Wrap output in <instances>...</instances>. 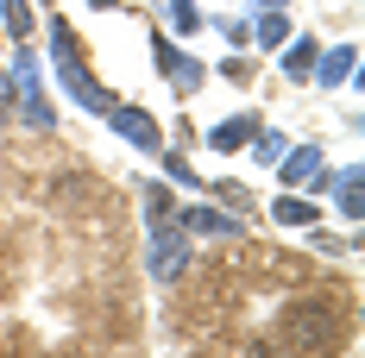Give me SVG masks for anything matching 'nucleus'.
<instances>
[{"label": "nucleus", "mask_w": 365, "mask_h": 358, "mask_svg": "<svg viewBox=\"0 0 365 358\" xmlns=\"http://www.w3.org/2000/svg\"><path fill=\"white\" fill-rule=\"evenodd\" d=\"M277 339H284L290 352H328L334 339H340L334 302L328 295H296L290 308H284V321H277Z\"/></svg>", "instance_id": "1"}, {"label": "nucleus", "mask_w": 365, "mask_h": 358, "mask_svg": "<svg viewBox=\"0 0 365 358\" xmlns=\"http://www.w3.org/2000/svg\"><path fill=\"white\" fill-rule=\"evenodd\" d=\"M151 270L158 277H182L189 270V246H182V233H170L164 220H158V258H151Z\"/></svg>", "instance_id": "2"}, {"label": "nucleus", "mask_w": 365, "mask_h": 358, "mask_svg": "<svg viewBox=\"0 0 365 358\" xmlns=\"http://www.w3.org/2000/svg\"><path fill=\"white\" fill-rule=\"evenodd\" d=\"M113 126H120L126 139L139 144V151H158V126H151V120H145L139 107H120V113H113Z\"/></svg>", "instance_id": "3"}, {"label": "nucleus", "mask_w": 365, "mask_h": 358, "mask_svg": "<svg viewBox=\"0 0 365 358\" xmlns=\"http://www.w3.org/2000/svg\"><path fill=\"white\" fill-rule=\"evenodd\" d=\"M189 226H195V233H240L227 214H208V208H189Z\"/></svg>", "instance_id": "4"}, {"label": "nucleus", "mask_w": 365, "mask_h": 358, "mask_svg": "<svg viewBox=\"0 0 365 358\" xmlns=\"http://www.w3.org/2000/svg\"><path fill=\"white\" fill-rule=\"evenodd\" d=\"M271 214H277V220H290V226H302V220H315V208H309V201H296V195H284Z\"/></svg>", "instance_id": "5"}, {"label": "nucleus", "mask_w": 365, "mask_h": 358, "mask_svg": "<svg viewBox=\"0 0 365 358\" xmlns=\"http://www.w3.org/2000/svg\"><path fill=\"white\" fill-rule=\"evenodd\" d=\"M6 26L26 38V32H32V6H26V0H6Z\"/></svg>", "instance_id": "6"}, {"label": "nucleus", "mask_w": 365, "mask_h": 358, "mask_svg": "<svg viewBox=\"0 0 365 358\" xmlns=\"http://www.w3.org/2000/svg\"><path fill=\"white\" fill-rule=\"evenodd\" d=\"M340 208H346V214H359V208H365V201H359V170L340 182Z\"/></svg>", "instance_id": "7"}, {"label": "nucleus", "mask_w": 365, "mask_h": 358, "mask_svg": "<svg viewBox=\"0 0 365 358\" xmlns=\"http://www.w3.org/2000/svg\"><path fill=\"white\" fill-rule=\"evenodd\" d=\"M284 151H290V144L277 139V132H264V139H258V157H264V164H277V157H284Z\"/></svg>", "instance_id": "8"}, {"label": "nucleus", "mask_w": 365, "mask_h": 358, "mask_svg": "<svg viewBox=\"0 0 365 358\" xmlns=\"http://www.w3.org/2000/svg\"><path fill=\"white\" fill-rule=\"evenodd\" d=\"M284 32H290V26H284V19H277V13H271V19H264V26H258V38H264V44H284Z\"/></svg>", "instance_id": "9"}, {"label": "nucleus", "mask_w": 365, "mask_h": 358, "mask_svg": "<svg viewBox=\"0 0 365 358\" xmlns=\"http://www.w3.org/2000/svg\"><path fill=\"white\" fill-rule=\"evenodd\" d=\"M346 70H353V57H346V51H340V57H334L328 70H322V82H340V75H346Z\"/></svg>", "instance_id": "10"}, {"label": "nucleus", "mask_w": 365, "mask_h": 358, "mask_svg": "<svg viewBox=\"0 0 365 358\" xmlns=\"http://www.w3.org/2000/svg\"><path fill=\"white\" fill-rule=\"evenodd\" d=\"M0 107H6V82H0Z\"/></svg>", "instance_id": "11"}]
</instances>
